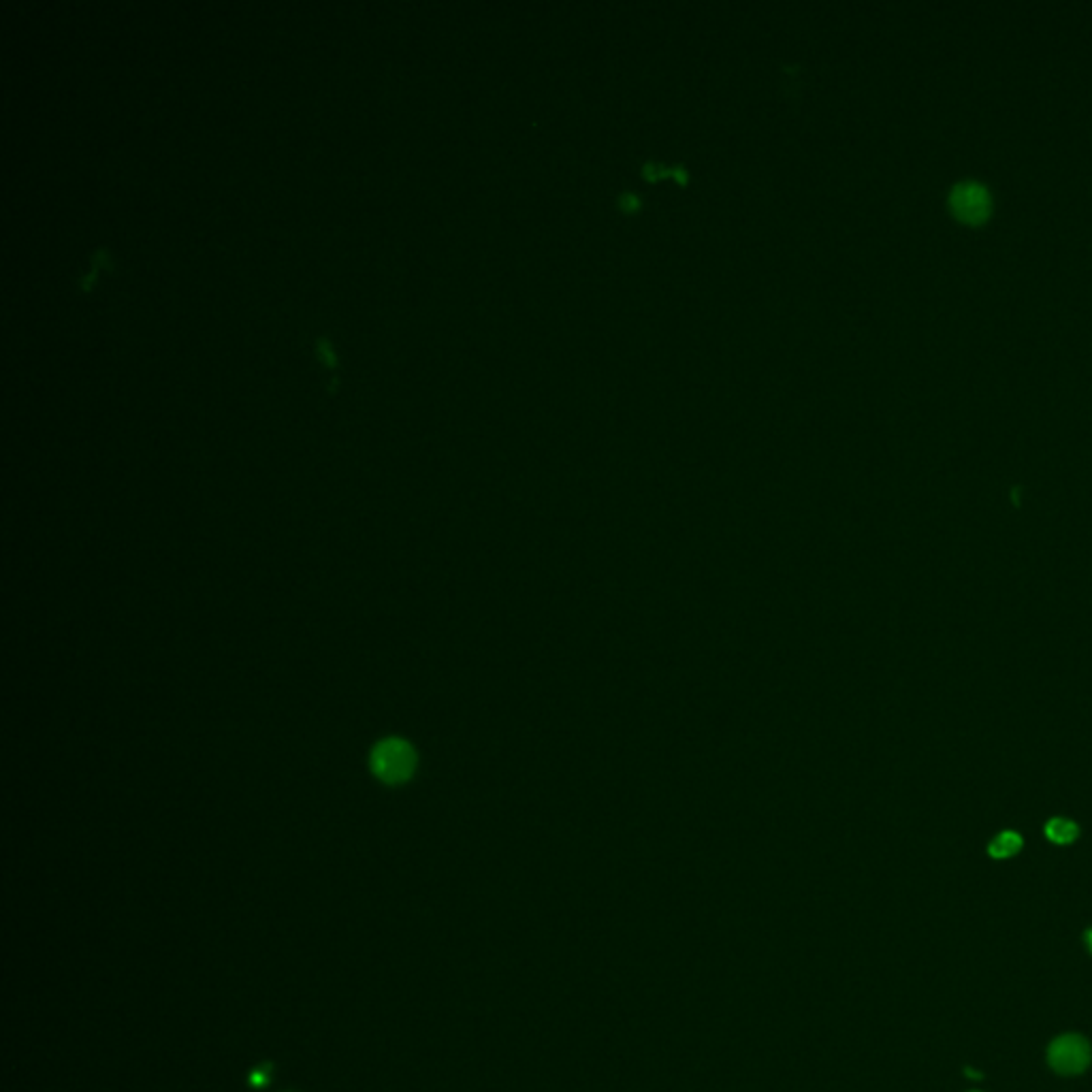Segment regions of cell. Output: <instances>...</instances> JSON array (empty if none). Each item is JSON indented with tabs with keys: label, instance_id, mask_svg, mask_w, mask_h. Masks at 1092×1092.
<instances>
[{
	"label": "cell",
	"instance_id": "cell-6",
	"mask_svg": "<svg viewBox=\"0 0 1092 1092\" xmlns=\"http://www.w3.org/2000/svg\"><path fill=\"white\" fill-rule=\"evenodd\" d=\"M316 352H319V356H320L322 361H325L327 365H329V367L335 365L334 352L329 350V344H327V340H322V337H319V340H316Z\"/></svg>",
	"mask_w": 1092,
	"mask_h": 1092
},
{
	"label": "cell",
	"instance_id": "cell-7",
	"mask_svg": "<svg viewBox=\"0 0 1092 1092\" xmlns=\"http://www.w3.org/2000/svg\"><path fill=\"white\" fill-rule=\"evenodd\" d=\"M1084 941H1086V947H1088V952L1092 954V928H1088V930H1086Z\"/></svg>",
	"mask_w": 1092,
	"mask_h": 1092
},
{
	"label": "cell",
	"instance_id": "cell-1",
	"mask_svg": "<svg viewBox=\"0 0 1092 1092\" xmlns=\"http://www.w3.org/2000/svg\"><path fill=\"white\" fill-rule=\"evenodd\" d=\"M371 768L382 781L397 786V783L408 781L414 774L416 753L406 741L389 738V741H382L371 753Z\"/></svg>",
	"mask_w": 1092,
	"mask_h": 1092
},
{
	"label": "cell",
	"instance_id": "cell-2",
	"mask_svg": "<svg viewBox=\"0 0 1092 1092\" xmlns=\"http://www.w3.org/2000/svg\"><path fill=\"white\" fill-rule=\"evenodd\" d=\"M1090 1060V1044L1081 1035H1062L1047 1047V1062L1060 1075L1084 1074Z\"/></svg>",
	"mask_w": 1092,
	"mask_h": 1092
},
{
	"label": "cell",
	"instance_id": "cell-5",
	"mask_svg": "<svg viewBox=\"0 0 1092 1092\" xmlns=\"http://www.w3.org/2000/svg\"><path fill=\"white\" fill-rule=\"evenodd\" d=\"M1022 845H1024V841H1022V837L1017 835V832L1005 830L992 838L990 845H988V853H990L992 858H996V860H1002V858L1016 856V853L1022 850Z\"/></svg>",
	"mask_w": 1092,
	"mask_h": 1092
},
{
	"label": "cell",
	"instance_id": "cell-3",
	"mask_svg": "<svg viewBox=\"0 0 1092 1092\" xmlns=\"http://www.w3.org/2000/svg\"><path fill=\"white\" fill-rule=\"evenodd\" d=\"M952 207L960 220L981 222L990 212V195L977 182H962L952 192Z\"/></svg>",
	"mask_w": 1092,
	"mask_h": 1092
},
{
	"label": "cell",
	"instance_id": "cell-4",
	"mask_svg": "<svg viewBox=\"0 0 1092 1092\" xmlns=\"http://www.w3.org/2000/svg\"><path fill=\"white\" fill-rule=\"evenodd\" d=\"M1077 835H1080V828H1077L1075 822L1065 817H1052L1050 822L1045 823V837L1050 838L1052 843L1056 845H1071L1075 841Z\"/></svg>",
	"mask_w": 1092,
	"mask_h": 1092
}]
</instances>
